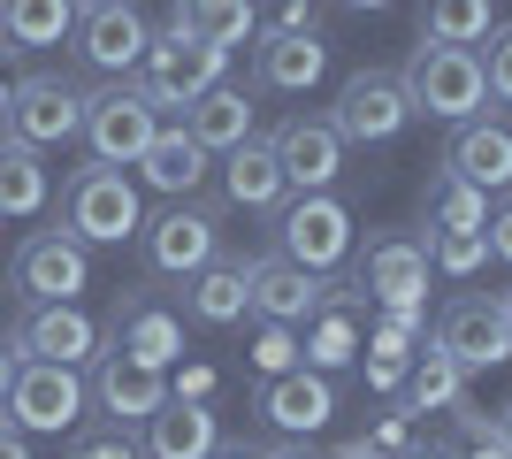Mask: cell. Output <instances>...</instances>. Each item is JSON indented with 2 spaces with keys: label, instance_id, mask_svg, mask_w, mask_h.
I'll use <instances>...</instances> for the list:
<instances>
[{
  "label": "cell",
  "instance_id": "1",
  "mask_svg": "<svg viewBox=\"0 0 512 459\" xmlns=\"http://www.w3.org/2000/svg\"><path fill=\"white\" fill-rule=\"evenodd\" d=\"M398 77H406V92H413V115H436V123H467V115H482V100H490V77H482V54H474V46L421 39Z\"/></svg>",
  "mask_w": 512,
  "mask_h": 459
},
{
  "label": "cell",
  "instance_id": "2",
  "mask_svg": "<svg viewBox=\"0 0 512 459\" xmlns=\"http://www.w3.org/2000/svg\"><path fill=\"white\" fill-rule=\"evenodd\" d=\"M62 230L85 245H123L146 230V199H138V184L123 169L92 161V169L69 176V192H62Z\"/></svg>",
  "mask_w": 512,
  "mask_h": 459
},
{
  "label": "cell",
  "instance_id": "3",
  "mask_svg": "<svg viewBox=\"0 0 512 459\" xmlns=\"http://www.w3.org/2000/svg\"><path fill=\"white\" fill-rule=\"evenodd\" d=\"M153 138H161V108H153L146 85L115 77V85L85 92V146H92V161H107V169H138Z\"/></svg>",
  "mask_w": 512,
  "mask_h": 459
},
{
  "label": "cell",
  "instance_id": "4",
  "mask_svg": "<svg viewBox=\"0 0 512 459\" xmlns=\"http://www.w3.org/2000/svg\"><path fill=\"white\" fill-rule=\"evenodd\" d=\"M344 146H390V138L413 123V92L398 69H352L337 92V108H329Z\"/></svg>",
  "mask_w": 512,
  "mask_h": 459
},
{
  "label": "cell",
  "instance_id": "5",
  "mask_svg": "<svg viewBox=\"0 0 512 459\" xmlns=\"http://www.w3.org/2000/svg\"><path fill=\"white\" fill-rule=\"evenodd\" d=\"M222 46H207V39H192V31H153V46H146V62H138V85L153 92V108H192L199 92H214L222 85Z\"/></svg>",
  "mask_w": 512,
  "mask_h": 459
},
{
  "label": "cell",
  "instance_id": "6",
  "mask_svg": "<svg viewBox=\"0 0 512 459\" xmlns=\"http://www.w3.org/2000/svg\"><path fill=\"white\" fill-rule=\"evenodd\" d=\"M8 284H16L23 306H54V299H77L92 284V245L69 238V230H31L8 261Z\"/></svg>",
  "mask_w": 512,
  "mask_h": 459
},
{
  "label": "cell",
  "instance_id": "7",
  "mask_svg": "<svg viewBox=\"0 0 512 459\" xmlns=\"http://www.w3.org/2000/svg\"><path fill=\"white\" fill-rule=\"evenodd\" d=\"M276 253L314 268V276H329L352 253V207L337 192H299L291 207H276Z\"/></svg>",
  "mask_w": 512,
  "mask_h": 459
},
{
  "label": "cell",
  "instance_id": "8",
  "mask_svg": "<svg viewBox=\"0 0 512 459\" xmlns=\"http://www.w3.org/2000/svg\"><path fill=\"white\" fill-rule=\"evenodd\" d=\"M85 398L92 383L62 360H23L16 368V391H8V421H16L23 437H62L85 421Z\"/></svg>",
  "mask_w": 512,
  "mask_h": 459
},
{
  "label": "cell",
  "instance_id": "9",
  "mask_svg": "<svg viewBox=\"0 0 512 459\" xmlns=\"http://www.w3.org/2000/svg\"><path fill=\"white\" fill-rule=\"evenodd\" d=\"M138 253H146V276H176V284H192L199 268L222 253V222H214L207 207H184V199H169L161 215H146V230H138Z\"/></svg>",
  "mask_w": 512,
  "mask_h": 459
},
{
  "label": "cell",
  "instance_id": "10",
  "mask_svg": "<svg viewBox=\"0 0 512 459\" xmlns=\"http://www.w3.org/2000/svg\"><path fill=\"white\" fill-rule=\"evenodd\" d=\"M436 352H451L467 375L505 368L512 360V314L497 291H459V299L436 314Z\"/></svg>",
  "mask_w": 512,
  "mask_h": 459
},
{
  "label": "cell",
  "instance_id": "11",
  "mask_svg": "<svg viewBox=\"0 0 512 459\" xmlns=\"http://www.w3.org/2000/svg\"><path fill=\"white\" fill-rule=\"evenodd\" d=\"M77 62L100 69V77H130L153 46V23L138 16V0H107V8H77Z\"/></svg>",
  "mask_w": 512,
  "mask_h": 459
},
{
  "label": "cell",
  "instance_id": "12",
  "mask_svg": "<svg viewBox=\"0 0 512 459\" xmlns=\"http://www.w3.org/2000/svg\"><path fill=\"white\" fill-rule=\"evenodd\" d=\"M253 414L268 421L283 444H306V437H321V429L337 421V383H329L321 368L268 375V383H260V398H253Z\"/></svg>",
  "mask_w": 512,
  "mask_h": 459
},
{
  "label": "cell",
  "instance_id": "13",
  "mask_svg": "<svg viewBox=\"0 0 512 459\" xmlns=\"http://www.w3.org/2000/svg\"><path fill=\"white\" fill-rule=\"evenodd\" d=\"M8 138L23 146H69V138H85V92L69 85V77H23L16 85V108H8Z\"/></svg>",
  "mask_w": 512,
  "mask_h": 459
},
{
  "label": "cell",
  "instance_id": "14",
  "mask_svg": "<svg viewBox=\"0 0 512 459\" xmlns=\"http://www.w3.org/2000/svg\"><path fill=\"white\" fill-rule=\"evenodd\" d=\"M360 291L383 306V314H421V299H428V245L406 238V230L375 238L367 261H360Z\"/></svg>",
  "mask_w": 512,
  "mask_h": 459
},
{
  "label": "cell",
  "instance_id": "15",
  "mask_svg": "<svg viewBox=\"0 0 512 459\" xmlns=\"http://www.w3.org/2000/svg\"><path fill=\"white\" fill-rule=\"evenodd\" d=\"M16 352H23V360H62V368H85L92 352H100V322H92L77 299L23 306V322H16Z\"/></svg>",
  "mask_w": 512,
  "mask_h": 459
},
{
  "label": "cell",
  "instance_id": "16",
  "mask_svg": "<svg viewBox=\"0 0 512 459\" xmlns=\"http://www.w3.org/2000/svg\"><path fill=\"white\" fill-rule=\"evenodd\" d=\"M268 146H276L283 176H291V192H329V184L344 176V138H337V123H329V115H291Z\"/></svg>",
  "mask_w": 512,
  "mask_h": 459
},
{
  "label": "cell",
  "instance_id": "17",
  "mask_svg": "<svg viewBox=\"0 0 512 459\" xmlns=\"http://www.w3.org/2000/svg\"><path fill=\"white\" fill-rule=\"evenodd\" d=\"M92 398H100V414L146 429V414L169 398V368H146V360H130L123 345H107V352H92Z\"/></svg>",
  "mask_w": 512,
  "mask_h": 459
},
{
  "label": "cell",
  "instance_id": "18",
  "mask_svg": "<svg viewBox=\"0 0 512 459\" xmlns=\"http://www.w3.org/2000/svg\"><path fill=\"white\" fill-rule=\"evenodd\" d=\"M245 284H253V314L260 322H314L321 314V276L299 261H283V253H260L253 268H245Z\"/></svg>",
  "mask_w": 512,
  "mask_h": 459
},
{
  "label": "cell",
  "instance_id": "19",
  "mask_svg": "<svg viewBox=\"0 0 512 459\" xmlns=\"http://www.w3.org/2000/svg\"><path fill=\"white\" fill-rule=\"evenodd\" d=\"M444 169H451V176H467L474 192H512V131H505V123H490V115L451 123Z\"/></svg>",
  "mask_w": 512,
  "mask_h": 459
},
{
  "label": "cell",
  "instance_id": "20",
  "mask_svg": "<svg viewBox=\"0 0 512 459\" xmlns=\"http://www.w3.org/2000/svg\"><path fill=\"white\" fill-rule=\"evenodd\" d=\"M222 444V421H214L207 398H161L146 414V459H207Z\"/></svg>",
  "mask_w": 512,
  "mask_h": 459
},
{
  "label": "cell",
  "instance_id": "21",
  "mask_svg": "<svg viewBox=\"0 0 512 459\" xmlns=\"http://www.w3.org/2000/svg\"><path fill=\"white\" fill-rule=\"evenodd\" d=\"M222 192H230V207H245V215H276L283 199H291V176H283L276 146H268V138L230 146L222 153Z\"/></svg>",
  "mask_w": 512,
  "mask_h": 459
},
{
  "label": "cell",
  "instance_id": "22",
  "mask_svg": "<svg viewBox=\"0 0 512 459\" xmlns=\"http://www.w3.org/2000/svg\"><path fill=\"white\" fill-rule=\"evenodd\" d=\"M107 345H123L130 360H146V368H176V360H184V322H176L169 306H153V299H123Z\"/></svg>",
  "mask_w": 512,
  "mask_h": 459
},
{
  "label": "cell",
  "instance_id": "23",
  "mask_svg": "<svg viewBox=\"0 0 512 459\" xmlns=\"http://www.w3.org/2000/svg\"><path fill=\"white\" fill-rule=\"evenodd\" d=\"M321 77H329L321 31H268L260 39V85L268 92H314Z\"/></svg>",
  "mask_w": 512,
  "mask_h": 459
},
{
  "label": "cell",
  "instance_id": "24",
  "mask_svg": "<svg viewBox=\"0 0 512 459\" xmlns=\"http://www.w3.org/2000/svg\"><path fill=\"white\" fill-rule=\"evenodd\" d=\"M245 268H253V261H230V253H214V261L192 276V299H184V314H192V322H207V329L245 322V314H253V284H245Z\"/></svg>",
  "mask_w": 512,
  "mask_h": 459
},
{
  "label": "cell",
  "instance_id": "25",
  "mask_svg": "<svg viewBox=\"0 0 512 459\" xmlns=\"http://www.w3.org/2000/svg\"><path fill=\"white\" fill-rule=\"evenodd\" d=\"M207 161H214V153L199 146L192 131H169V123H161V138H153V146H146V161H138V176H146V184H153V192H161V199H192L199 184H207Z\"/></svg>",
  "mask_w": 512,
  "mask_h": 459
},
{
  "label": "cell",
  "instance_id": "26",
  "mask_svg": "<svg viewBox=\"0 0 512 459\" xmlns=\"http://www.w3.org/2000/svg\"><path fill=\"white\" fill-rule=\"evenodd\" d=\"M77 31V0H0V54H39Z\"/></svg>",
  "mask_w": 512,
  "mask_h": 459
},
{
  "label": "cell",
  "instance_id": "27",
  "mask_svg": "<svg viewBox=\"0 0 512 459\" xmlns=\"http://www.w3.org/2000/svg\"><path fill=\"white\" fill-rule=\"evenodd\" d=\"M184 131H192L207 153H230V146H245V138H253V92H237V85H214V92H199L192 108H184Z\"/></svg>",
  "mask_w": 512,
  "mask_h": 459
},
{
  "label": "cell",
  "instance_id": "28",
  "mask_svg": "<svg viewBox=\"0 0 512 459\" xmlns=\"http://www.w3.org/2000/svg\"><path fill=\"white\" fill-rule=\"evenodd\" d=\"M169 23L230 54V46L253 39V23H260V16H253V0H169Z\"/></svg>",
  "mask_w": 512,
  "mask_h": 459
},
{
  "label": "cell",
  "instance_id": "29",
  "mask_svg": "<svg viewBox=\"0 0 512 459\" xmlns=\"http://www.w3.org/2000/svg\"><path fill=\"white\" fill-rule=\"evenodd\" d=\"M451 406H467V368L428 345L406 375V414H451Z\"/></svg>",
  "mask_w": 512,
  "mask_h": 459
},
{
  "label": "cell",
  "instance_id": "30",
  "mask_svg": "<svg viewBox=\"0 0 512 459\" xmlns=\"http://www.w3.org/2000/svg\"><path fill=\"white\" fill-rule=\"evenodd\" d=\"M46 207V161L39 146L0 131V215H39Z\"/></svg>",
  "mask_w": 512,
  "mask_h": 459
},
{
  "label": "cell",
  "instance_id": "31",
  "mask_svg": "<svg viewBox=\"0 0 512 459\" xmlns=\"http://www.w3.org/2000/svg\"><path fill=\"white\" fill-rule=\"evenodd\" d=\"M482 222H490V192H474L451 169L428 184V230H482Z\"/></svg>",
  "mask_w": 512,
  "mask_h": 459
},
{
  "label": "cell",
  "instance_id": "32",
  "mask_svg": "<svg viewBox=\"0 0 512 459\" xmlns=\"http://www.w3.org/2000/svg\"><path fill=\"white\" fill-rule=\"evenodd\" d=\"M421 39L482 46V39H490V0H428V8H421Z\"/></svg>",
  "mask_w": 512,
  "mask_h": 459
},
{
  "label": "cell",
  "instance_id": "33",
  "mask_svg": "<svg viewBox=\"0 0 512 459\" xmlns=\"http://www.w3.org/2000/svg\"><path fill=\"white\" fill-rule=\"evenodd\" d=\"M352 352H360V329H352V314H337V306H321L314 322H306V368H344V360H352Z\"/></svg>",
  "mask_w": 512,
  "mask_h": 459
},
{
  "label": "cell",
  "instance_id": "34",
  "mask_svg": "<svg viewBox=\"0 0 512 459\" xmlns=\"http://www.w3.org/2000/svg\"><path fill=\"white\" fill-rule=\"evenodd\" d=\"M245 360L260 368V383H268V375H291V368H306V337H299L291 322H260Z\"/></svg>",
  "mask_w": 512,
  "mask_h": 459
},
{
  "label": "cell",
  "instance_id": "35",
  "mask_svg": "<svg viewBox=\"0 0 512 459\" xmlns=\"http://www.w3.org/2000/svg\"><path fill=\"white\" fill-rule=\"evenodd\" d=\"M482 261H490V238H482V230H428V268H444V276H474Z\"/></svg>",
  "mask_w": 512,
  "mask_h": 459
},
{
  "label": "cell",
  "instance_id": "36",
  "mask_svg": "<svg viewBox=\"0 0 512 459\" xmlns=\"http://www.w3.org/2000/svg\"><path fill=\"white\" fill-rule=\"evenodd\" d=\"M482 77H490V92L512 108V23H490V54H482Z\"/></svg>",
  "mask_w": 512,
  "mask_h": 459
},
{
  "label": "cell",
  "instance_id": "37",
  "mask_svg": "<svg viewBox=\"0 0 512 459\" xmlns=\"http://www.w3.org/2000/svg\"><path fill=\"white\" fill-rule=\"evenodd\" d=\"M482 238H490V261H512V199H505V207H490Z\"/></svg>",
  "mask_w": 512,
  "mask_h": 459
},
{
  "label": "cell",
  "instance_id": "38",
  "mask_svg": "<svg viewBox=\"0 0 512 459\" xmlns=\"http://www.w3.org/2000/svg\"><path fill=\"white\" fill-rule=\"evenodd\" d=\"M69 459H146V452H138L130 437H85V444H77Z\"/></svg>",
  "mask_w": 512,
  "mask_h": 459
},
{
  "label": "cell",
  "instance_id": "39",
  "mask_svg": "<svg viewBox=\"0 0 512 459\" xmlns=\"http://www.w3.org/2000/svg\"><path fill=\"white\" fill-rule=\"evenodd\" d=\"M367 383L375 391H406V360H367Z\"/></svg>",
  "mask_w": 512,
  "mask_h": 459
},
{
  "label": "cell",
  "instance_id": "40",
  "mask_svg": "<svg viewBox=\"0 0 512 459\" xmlns=\"http://www.w3.org/2000/svg\"><path fill=\"white\" fill-rule=\"evenodd\" d=\"M276 31H321L314 0H283V23H276Z\"/></svg>",
  "mask_w": 512,
  "mask_h": 459
},
{
  "label": "cell",
  "instance_id": "41",
  "mask_svg": "<svg viewBox=\"0 0 512 459\" xmlns=\"http://www.w3.org/2000/svg\"><path fill=\"white\" fill-rule=\"evenodd\" d=\"M16 368H23L16 337H0V406H8V391H16Z\"/></svg>",
  "mask_w": 512,
  "mask_h": 459
},
{
  "label": "cell",
  "instance_id": "42",
  "mask_svg": "<svg viewBox=\"0 0 512 459\" xmlns=\"http://www.w3.org/2000/svg\"><path fill=\"white\" fill-rule=\"evenodd\" d=\"M0 459H31V444H23V429L8 414H0Z\"/></svg>",
  "mask_w": 512,
  "mask_h": 459
},
{
  "label": "cell",
  "instance_id": "43",
  "mask_svg": "<svg viewBox=\"0 0 512 459\" xmlns=\"http://www.w3.org/2000/svg\"><path fill=\"white\" fill-rule=\"evenodd\" d=\"M176 398H214V375H207V368H184V383H176Z\"/></svg>",
  "mask_w": 512,
  "mask_h": 459
},
{
  "label": "cell",
  "instance_id": "44",
  "mask_svg": "<svg viewBox=\"0 0 512 459\" xmlns=\"http://www.w3.org/2000/svg\"><path fill=\"white\" fill-rule=\"evenodd\" d=\"M329 459H390V452H375V444H367V437H352V444H337V452H329Z\"/></svg>",
  "mask_w": 512,
  "mask_h": 459
},
{
  "label": "cell",
  "instance_id": "45",
  "mask_svg": "<svg viewBox=\"0 0 512 459\" xmlns=\"http://www.w3.org/2000/svg\"><path fill=\"white\" fill-rule=\"evenodd\" d=\"M207 459H268V452H245V444H214Z\"/></svg>",
  "mask_w": 512,
  "mask_h": 459
},
{
  "label": "cell",
  "instance_id": "46",
  "mask_svg": "<svg viewBox=\"0 0 512 459\" xmlns=\"http://www.w3.org/2000/svg\"><path fill=\"white\" fill-rule=\"evenodd\" d=\"M268 459H314V452H306V444H276Z\"/></svg>",
  "mask_w": 512,
  "mask_h": 459
},
{
  "label": "cell",
  "instance_id": "47",
  "mask_svg": "<svg viewBox=\"0 0 512 459\" xmlns=\"http://www.w3.org/2000/svg\"><path fill=\"white\" fill-rule=\"evenodd\" d=\"M8 108H16V85H0V131H8Z\"/></svg>",
  "mask_w": 512,
  "mask_h": 459
},
{
  "label": "cell",
  "instance_id": "48",
  "mask_svg": "<svg viewBox=\"0 0 512 459\" xmlns=\"http://www.w3.org/2000/svg\"><path fill=\"white\" fill-rule=\"evenodd\" d=\"M344 8H390V0H344Z\"/></svg>",
  "mask_w": 512,
  "mask_h": 459
},
{
  "label": "cell",
  "instance_id": "49",
  "mask_svg": "<svg viewBox=\"0 0 512 459\" xmlns=\"http://www.w3.org/2000/svg\"><path fill=\"white\" fill-rule=\"evenodd\" d=\"M497 429H505V437H512V406H505V414H497Z\"/></svg>",
  "mask_w": 512,
  "mask_h": 459
},
{
  "label": "cell",
  "instance_id": "50",
  "mask_svg": "<svg viewBox=\"0 0 512 459\" xmlns=\"http://www.w3.org/2000/svg\"><path fill=\"white\" fill-rule=\"evenodd\" d=\"M497 299H505V314H512V284H505V291H497Z\"/></svg>",
  "mask_w": 512,
  "mask_h": 459
},
{
  "label": "cell",
  "instance_id": "51",
  "mask_svg": "<svg viewBox=\"0 0 512 459\" xmlns=\"http://www.w3.org/2000/svg\"><path fill=\"white\" fill-rule=\"evenodd\" d=\"M77 8H107V0H77Z\"/></svg>",
  "mask_w": 512,
  "mask_h": 459
}]
</instances>
